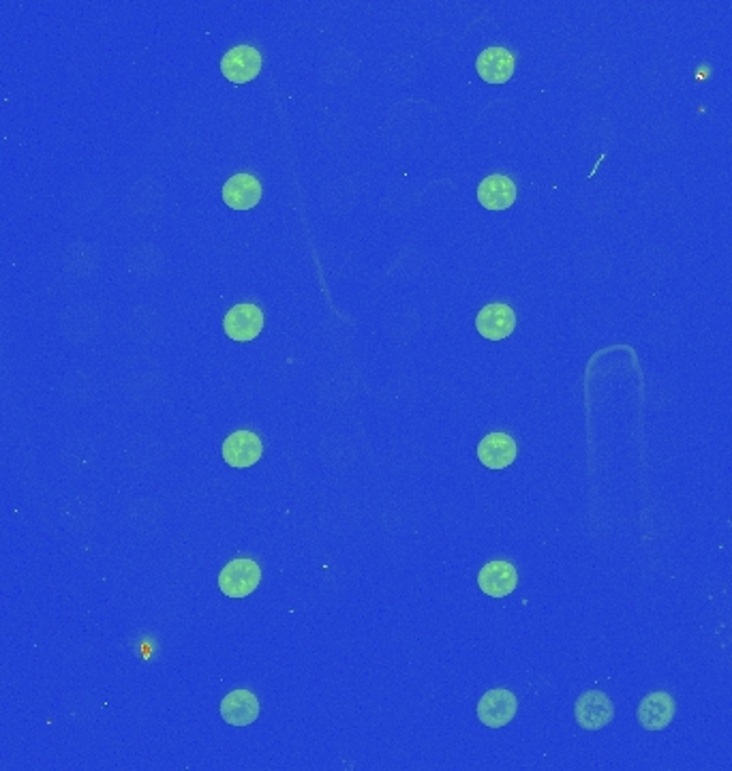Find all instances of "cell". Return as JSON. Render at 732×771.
I'll return each mask as SVG.
<instances>
[{
    "label": "cell",
    "instance_id": "6da1fadb",
    "mask_svg": "<svg viewBox=\"0 0 732 771\" xmlns=\"http://www.w3.org/2000/svg\"><path fill=\"white\" fill-rule=\"evenodd\" d=\"M259 581H262V568L251 557H236L219 574V589L227 598H247L251 596Z\"/></svg>",
    "mask_w": 732,
    "mask_h": 771
},
{
    "label": "cell",
    "instance_id": "7a4b0ae2",
    "mask_svg": "<svg viewBox=\"0 0 732 771\" xmlns=\"http://www.w3.org/2000/svg\"><path fill=\"white\" fill-rule=\"evenodd\" d=\"M574 718L578 727L585 731H602L615 720V705L608 694L600 690H587L574 705Z\"/></svg>",
    "mask_w": 732,
    "mask_h": 771
},
{
    "label": "cell",
    "instance_id": "3957f363",
    "mask_svg": "<svg viewBox=\"0 0 732 771\" xmlns=\"http://www.w3.org/2000/svg\"><path fill=\"white\" fill-rule=\"evenodd\" d=\"M223 330L232 341H253L264 330V311L251 302H240L223 317Z\"/></svg>",
    "mask_w": 732,
    "mask_h": 771
},
{
    "label": "cell",
    "instance_id": "277c9868",
    "mask_svg": "<svg viewBox=\"0 0 732 771\" xmlns=\"http://www.w3.org/2000/svg\"><path fill=\"white\" fill-rule=\"evenodd\" d=\"M518 712L516 694L506 688L488 690L478 703V720L488 729H503Z\"/></svg>",
    "mask_w": 732,
    "mask_h": 771
},
{
    "label": "cell",
    "instance_id": "5b68a950",
    "mask_svg": "<svg viewBox=\"0 0 732 771\" xmlns=\"http://www.w3.org/2000/svg\"><path fill=\"white\" fill-rule=\"evenodd\" d=\"M264 455V442L262 437L253 431H234L223 442V459L227 465L238 467V470H247L253 467Z\"/></svg>",
    "mask_w": 732,
    "mask_h": 771
},
{
    "label": "cell",
    "instance_id": "8992f818",
    "mask_svg": "<svg viewBox=\"0 0 732 771\" xmlns=\"http://www.w3.org/2000/svg\"><path fill=\"white\" fill-rule=\"evenodd\" d=\"M677 714V703L670 697L668 692H649L647 697L640 701L636 718L640 722V727L645 731H664L670 727V722L675 720Z\"/></svg>",
    "mask_w": 732,
    "mask_h": 771
},
{
    "label": "cell",
    "instance_id": "52a82bcc",
    "mask_svg": "<svg viewBox=\"0 0 732 771\" xmlns=\"http://www.w3.org/2000/svg\"><path fill=\"white\" fill-rule=\"evenodd\" d=\"M262 71V54L253 45H236L221 58V73L234 84H247Z\"/></svg>",
    "mask_w": 732,
    "mask_h": 771
},
{
    "label": "cell",
    "instance_id": "ba28073f",
    "mask_svg": "<svg viewBox=\"0 0 732 771\" xmlns=\"http://www.w3.org/2000/svg\"><path fill=\"white\" fill-rule=\"evenodd\" d=\"M476 328L488 341H503L516 328V313L506 302H493V305L480 309L476 317Z\"/></svg>",
    "mask_w": 732,
    "mask_h": 771
},
{
    "label": "cell",
    "instance_id": "9c48e42d",
    "mask_svg": "<svg viewBox=\"0 0 732 771\" xmlns=\"http://www.w3.org/2000/svg\"><path fill=\"white\" fill-rule=\"evenodd\" d=\"M516 583H518L516 568L510 562H503V559L488 562L478 574L480 589L491 598L510 596L516 589Z\"/></svg>",
    "mask_w": 732,
    "mask_h": 771
},
{
    "label": "cell",
    "instance_id": "30bf717a",
    "mask_svg": "<svg viewBox=\"0 0 732 771\" xmlns=\"http://www.w3.org/2000/svg\"><path fill=\"white\" fill-rule=\"evenodd\" d=\"M262 183L253 174H234L223 185V202L234 210H251L262 200Z\"/></svg>",
    "mask_w": 732,
    "mask_h": 771
},
{
    "label": "cell",
    "instance_id": "8fae6325",
    "mask_svg": "<svg viewBox=\"0 0 732 771\" xmlns=\"http://www.w3.org/2000/svg\"><path fill=\"white\" fill-rule=\"evenodd\" d=\"M516 442L508 433H491L478 444V459L488 470H506L516 461Z\"/></svg>",
    "mask_w": 732,
    "mask_h": 771
},
{
    "label": "cell",
    "instance_id": "7c38bea8",
    "mask_svg": "<svg viewBox=\"0 0 732 771\" xmlns=\"http://www.w3.org/2000/svg\"><path fill=\"white\" fill-rule=\"evenodd\" d=\"M221 718L232 727H249L259 718V701L251 690H234L221 701Z\"/></svg>",
    "mask_w": 732,
    "mask_h": 771
},
{
    "label": "cell",
    "instance_id": "4fadbf2b",
    "mask_svg": "<svg viewBox=\"0 0 732 771\" xmlns=\"http://www.w3.org/2000/svg\"><path fill=\"white\" fill-rule=\"evenodd\" d=\"M478 75L486 84H506L514 73V54L508 48H486L476 60Z\"/></svg>",
    "mask_w": 732,
    "mask_h": 771
},
{
    "label": "cell",
    "instance_id": "5bb4252c",
    "mask_svg": "<svg viewBox=\"0 0 732 771\" xmlns=\"http://www.w3.org/2000/svg\"><path fill=\"white\" fill-rule=\"evenodd\" d=\"M514 200H516V185L508 176L503 174L486 176L478 185V202L486 210H506L514 204Z\"/></svg>",
    "mask_w": 732,
    "mask_h": 771
}]
</instances>
